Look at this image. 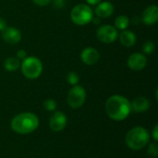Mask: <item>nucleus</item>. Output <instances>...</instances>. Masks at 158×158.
<instances>
[{
    "mask_svg": "<svg viewBox=\"0 0 158 158\" xmlns=\"http://www.w3.org/2000/svg\"><path fill=\"white\" fill-rule=\"evenodd\" d=\"M131 111L130 101L119 94L110 96L106 103V112L107 116L116 121L124 120Z\"/></svg>",
    "mask_w": 158,
    "mask_h": 158,
    "instance_id": "f257e3e1",
    "label": "nucleus"
},
{
    "mask_svg": "<svg viewBox=\"0 0 158 158\" xmlns=\"http://www.w3.org/2000/svg\"><path fill=\"white\" fill-rule=\"evenodd\" d=\"M39 126L38 117L30 112L17 115L11 121V129L19 134H28L34 131Z\"/></svg>",
    "mask_w": 158,
    "mask_h": 158,
    "instance_id": "f03ea898",
    "label": "nucleus"
},
{
    "mask_svg": "<svg viewBox=\"0 0 158 158\" xmlns=\"http://www.w3.org/2000/svg\"><path fill=\"white\" fill-rule=\"evenodd\" d=\"M126 144L132 150H141L150 141V134L143 127L132 128L126 135Z\"/></svg>",
    "mask_w": 158,
    "mask_h": 158,
    "instance_id": "7ed1b4c3",
    "label": "nucleus"
},
{
    "mask_svg": "<svg viewBox=\"0 0 158 158\" xmlns=\"http://www.w3.org/2000/svg\"><path fill=\"white\" fill-rule=\"evenodd\" d=\"M21 72L29 80L37 79L43 72V63L36 56H27L20 63Z\"/></svg>",
    "mask_w": 158,
    "mask_h": 158,
    "instance_id": "20e7f679",
    "label": "nucleus"
},
{
    "mask_svg": "<svg viewBox=\"0 0 158 158\" xmlns=\"http://www.w3.org/2000/svg\"><path fill=\"white\" fill-rule=\"evenodd\" d=\"M94 11L89 5L79 4L76 5L70 12V19L72 22L79 26H83L92 21Z\"/></svg>",
    "mask_w": 158,
    "mask_h": 158,
    "instance_id": "39448f33",
    "label": "nucleus"
},
{
    "mask_svg": "<svg viewBox=\"0 0 158 158\" xmlns=\"http://www.w3.org/2000/svg\"><path fill=\"white\" fill-rule=\"evenodd\" d=\"M86 99V91L81 85H74L69 92L67 102L68 105L73 108L77 109L80 108L85 102Z\"/></svg>",
    "mask_w": 158,
    "mask_h": 158,
    "instance_id": "423d86ee",
    "label": "nucleus"
},
{
    "mask_svg": "<svg viewBox=\"0 0 158 158\" xmlns=\"http://www.w3.org/2000/svg\"><path fill=\"white\" fill-rule=\"evenodd\" d=\"M97 39L103 44H112L118 37V30L112 25H102L96 31Z\"/></svg>",
    "mask_w": 158,
    "mask_h": 158,
    "instance_id": "0eeeda50",
    "label": "nucleus"
},
{
    "mask_svg": "<svg viewBox=\"0 0 158 158\" xmlns=\"http://www.w3.org/2000/svg\"><path fill=\"white\" fill-rule=\"evenodd\" d=\"M127 63H128V67L131 69H132L134 71H140L146 67L147 58L144 56V54L134 53L129 56Z\"/></svg>",
    "mask_w": 158,
    "mask_h": 158,
    "instance_id": "6e6552de",
    "label": "nucleus"
},
{
    "mask_svg": "<svg viewBox=\"0 0 158 158\" xmlns=\"http://www.w3.org/2000/svg\"><path fill=\"white\" fill-rule=\"evenodd\" d=\"M141 22H143L145 25L152 26L155 25L158 20V7L156 5L148 6L142 13Z\"/></svg>",
    "mask_w": 158,
    "mask_h": 158,
    "instance_id": "1a4fd4ad",
    "label": "nucleus"
},
{
    "mask_svg": "<svg viewBox=\"0 0 158 158\" xmlns=\"http://www.w3.org/2000/svg\"><path fill=\"white\" fill-rule=\"evenodd\" d=\"M1 37L8 44H16L21 40V32L15 27H6L1 31Z\"/></svg>",
    "mask_w": 158,
    "mask_h": 158,
    "instance_id": "9d476101",
    "label": "nucleus"
},
{
    "mask_svg": "<svg viewBox=\"0 0 158 158\" xmlns=\"http://www.w3.org/2000/svg\"><path fill=\"white\" fill-rule=\"evenodd\" d=\"M67 125V117L63 112H55L49 120V126L53 131L58 132L65 129Z\"/></svg>",
    "mask_w": 158,
    "mask_h": 158,
    "instance_id": "9b49d317",
    "label": "nucleus"
},
{
    "mask_svg": "<svg viewBox=\"0 0 158 158\" xmlns=\"http://www.w3.org/2000/svg\"><path fill=\"white\" fill-rule=\"evenodd\" d=\"M99 58H100V54L98 50L95 49L94 47H86L81 53V61L88 66L96 64Z\"/></svg>",
    "mask_w": 158,
    "mask_h": 158,
    "instance_id": "f8f14e48",
    "label": "nucleus"
},
{
    "mask_svg": "<svg viewBox=\"0 0 158 158\" xmlns=\"http://www.w3.org/2000/svg\"><path fill=\"white\" fill-rule=\"evenodd\" d=\"M94 13L98 18H103V19L109 18L114 13V6L112 3L107 1L100 2L99 4L96 5Z\"/></svg>",
    "mask_w": 158,
    "mask_h": 158,
    "instance_id": "ddd939ff",
    "label": "nucleus"
},
{
    "mask_svg": "<svg viewBox=\"0 0 158 158\" xmlns=\"http://www.w3.org/2000/svg\"><path fill=\"white\" fill-rule=\"evenodd\" d=\"M120 44L125 47H132L137 41L136 35L133 31L129 30H123L118 34V37Z\"/></svg>",
    "mask_w": 158,
    "mask_h": 158,
    "instance_id": "4468645a",
    "label": "nucleus"
},
{
    "mask_svg": "<svg viewBox=\"0 0 158 158\" xmlns=\"http://www.w3.org/2000/svg\"><path fill=\"white\" fill-rule=\"evenodd\" d=\"M150 106L149 100L143 96H139L135 98L132 103H131V108L132 111L137 113H142L146 111Z\"/></svg>",
    "mask_w": 158,
    "mask_h": 158,
    "instance_id": "2eb2a0df",
    "label": "nucleus"
},
{
    "mask_svg": "<svg viewBox=\"0 0 158 158\" xmlns=\"http://www.w3.org/2000/svg\"><path fill=\"white\" fill-rule=\"evenodd\" d=\"M20 60L18 57L15 56H9L7 57L4 62V67L6 70L7 71H16L20 67Z\"/></svg>",
    "mask_w": 158,
    "mask_h": 158,
    "instance_id": "dca6fc26",
    "label": "nucleus"
},
{
    "mask_svg": "<svg viewBox=\"0 0 158 158\" xmlns=\"http://www.w3.org/2000/svg\"><path fill=\"white\" fill-rule=\"evenodd\" d=\"M130 23H131V19H129L128 16H126V15H119L115 19V28L117 30H120V31L127 30V28L129 27Z\"/></svg>",
    "mask_w": 158,
    "mask_h": 158,
    "instance_id": "f3484780",
    "label": "nucleus"
},
{
    "mask_svg": "<svg viewBox=\"0 0 158 158\" xmlns=\"http://www.w3.org/2000/svg\"><path fill=\"white\" fill-rule=\"evenodd\" d=\"M142 50H143V54H145V55H151V54H153L155 52L156 45H155V44L152 41H147V42H145L143 44Z\"/></svg>",
    "mask_w": 158,
    "mask_h": 158,
    "instance_id": "a211bd4d",
    "label": "nucleus"
},
{
    "mask_svg": "<svg viewBox=\"0 0 158 158\" xmlns=\"http://www.w3.org/2000/svg\"><path fill=\"white\" fill-rule=\"evenodd\" d=\"M79 81H80V77H79V75L76 72L70 71V72L68 73V75H67V81H68V83H69L70 85L74 86V85L78 84Z\"/></svg>",
    "mask_w": 158,
    "mask_h": 158,
    "instance_id": "6ab92c4d",
    "label": "nucleus"
},
{
    "mask_svg": "<svg viewBox=\"0 0 158 158\" xmlns=\"http://www.w3.org/2000/svg\"><path fill=\"white\" fill-rule=\"evenodd\" d=\"M44 107L46 111H55L56 108V102L54 99H47L44 102Z\"/></svg>",
    "mask_w": 158,
    "mask_h": 158,
    "instance_id": "aec40b11",
    "label": "nucleus"
},
{
    "mask_svg": "<svg viewBox=\"0 0 158 158\" xmlns=\"http://www.w3.org/2000/svg\"><path fill=\"white\" fill-rule=\"evenodd\" d=\"M148 154L153 156L156 157L158 156V146L156 143H151L148 147Z\"/></svg>",
    "mask_w": 158,
    "mask_h": 158,
    "instance_id": "412c9836",
    "label": "nucleus"
},
{
    "mask_svg": "<svg viewBox=\"0 0 158 158\" xmlns=\"http://www.w3.org/2000/svg\"><path fill=\"white\" fill-rule=\"evenodd\" d=\"M31 1L39 6H45L52 2V0H31Z\"/></svg>",
    "mask_w": 158,
    "mask_h": 158,
    "instance_id": "4be33fe9",
    "label": "nucleus"
},
{
    "mask_svg": "<svg viewBox=\"0 0 158 158\" xmlns=\"http://www.w3.org/2000/svg\"><path fill=\"white\" fill-rule=\"evenodd\" d=\"M54 2V6H56V8H61L65 6L66 1L65 0H52Z\"/></svg>",
    "mask_w": 158,
    "mask_h": 158,
    "instance_id": "5701e85b",
    "label": "nucleus"
},
{
    "mask_svg": "<svg viewBox=\"0 0 158 158\" xmlns=\"http://www.w3.org/2000/svg\"><path fill=\"white\" fill-rule=\"evenodd\" d=\"M16 57H18L19 60H23L25 57H27V53H26V51L23 50V49L19 50L18 53H17V56H16Z\"/></svg>",
    "mask_w": 158,
    "mask_h": 158,
    "instance_id": "b1692460",
    "label": "nucleus"
},
{
    "mask_svg": "<svg viewBox=\"0 0 158 158\" xmlns=\"http://www.w3.org/2000/svg\"><path fill=\"white\" fill-rule=\"evenodd\" d=\"M7 27L6 25V19H4L3 18H0V31H2L4 29H6Z\"/></svg>",
    "mask_w": 158,
    "mask_h": 158,
    "instance_id": "393cba45",
    "label": "nucleus"
},
{
    "mask_svg": "<svg viewBox=\"0 0 158 158\" xmlns=\"http://www.w3.org/2000/svg\"><path fill=\"white\" fill-rule=\"evenodd\" d=\"M157 131H158V125H156L155 126V128H154V130H153V138L155 139V141H158V134H157Z\"/></svg>",
    "mask_w": 158,
    "mask_h": 158,
    "instance_id": "a878e982",
    "label": "nucleus"
},
{
    "mask_svg": "<svg viewBox=\"0 0 158 158\" xmlns=\"http://www.w3.org/2000/svg\"><path fill=\"white\" fill-rule=\"evenodd\" d=\"M86 2H87L89 5H92V6H96L97 4H99L100 2H102V0H86Z\"/></svg>",
    "mask_w": 158,
    "mask_h": 158,
    "instance_id": "bb28decb",
    "label": "nucleus"
},
{
    "mask_svg": "<svg viewBox=\"0 0 158 158\" xmlns=\"http://www.w3.org/2000/svg\"><path fill=\"white\" fill-rule=\"evenodd\" d=\"M140 22H141L140 17H133V19H132V23H133L134 25H138Z\"/></svg>",
    "mask_w": 158,
    "mask_h": 158,
    "instance_id": "cd10ccee",
    "label": "nucleus"
},
{
    "mask_svg": "<svg viewBox=\"0 0 158 158\" xmlns=\"http://www.w3.org/2000/svg\"><path fill=\"white\" fill-rule=\"evenodd\" d=\"M92 21L94 23V24H99L100 23V18H98V17H93V19H92Z\"/></svg>",
    "mask_w": 158,
    "mask_h": 158,
    "instance_id": "c85d7f7f",
    "label": "nucleus"
}]
</instances>
